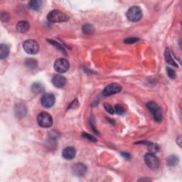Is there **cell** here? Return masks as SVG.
I'll return each instance as SVG.
<instances>
[{
    "label": "cell",
    "instance_id": "30",
    "mask_svg": "<svg viewBox=\"0 0 182 182\" xmlns=\"http://www.w3.org/2000/svg\"><path fill=\"white\" fill-rule=\"evenodd\" d=\"M181 136H179V138L176 140V142H177V143H178V144H179V147H181Z\"/></svg>",
    "mask_w": 182,
    "mask_h": 182
},
{
    "label": "cell",
    "instance_id": "20",
    "mask_svg": "<svg viewBox=\"0 0 182 182\" xmlns=\"http://www.w3.org/2000/svg\"><path fill=\"white\" fill-rule=\"evenodd\" d=\"M44 88L43 87V85L42 84L38 83H36L33 84L32 87H31V91L35 94H38V93H40L44 91Z\"/></svg>",
    "mask_w": 182,
    "mask_h": 182
},
{
    "label": "cell",
    "instance_id": "25",
    "mask_svg": "<svg viewBox=\"0 0 182 182\" xmlns=\"http://www.w3.org/2000/svg\"><path fill=\"white\" fill-rule=\"evenodd\" d=\"M104 108L105 109V110L108 112L109 114H111V115H113L115 113V109H114L112 106L110 105V104L108 103H105L104 104Z\"/></svg>",
    "mask_w": 182,
    "mask_h": 182
},
{
    "label": "cell",
    "instance_id": "5",
    "mask_svg": "<svg viewBox=\"0 0 182 182\" xmlns=\"http://www.w3.org/2000/svg\"><path fill=\"white\" fill-rule=\"evenodd\" d=\"M37 122L41 127L48 128L50 127L53 124V118L51 115L48 113L42 112L38 115Z\"/></svg>",
    "mask_w": 182,
    "mask_h": 182
},
{
    "label": "cell",
    "instance_id": "18",
    "mask_svg": "<svg viewBox=\"0 0 182 182\" xmlns=\"http://www.w3.org/2000/svg\"><path fill=\"white\" fill-rule=\"evenodd\" d=\"M167 164L169 167H175L179 163V158L176 155H171L167 158Z\"/></svg>",
    "mask_w": 182,
    "mask_h": 182
},
{
    "label": "cell",
    "instance_id": "27",
    "mask_svg": "<svg viewBox=\"0 0 182 182\" xmlns=\"http://www.w3.org/2000/svg\"><path fill=\"white\" fill-rule=\"evenodd\" d=\"M139 40L140 39L138 38H128L125 40V43H126V44H134V43L138 42Z\"/></svg>",
    "mask_w": 182,
    "mask_h": 182
},
{
    "label": "cell",
    "instance_id": "8",
    "mask_svg": "<svg viewBox=\"0 0 182 182\" xmlns=\"http://www.w3.org/2000/svg\"><path fill=\"white\" fill-rule=\"evenodd\" d=\"M122 90L121 85L117 83H111L107 85L102 91V95L104 96H110V95L117 94Z\"/></svg>",
    "mask_w": 182,
    "mask_h": 182
},
{
    "label": "cell",
    "instance_id": "23",
    "mask_svg": "<svg viewBox=\"0 0 182 182\" xmlns=\"http://www.w3.org/2000/svg\"><path fill=\"white\" fill-rule=\"evenodd\" d=\"M114 109H115V112L118 114V115H122V114L125 113V109L121 105H115V108Z\"/></svg>",
    "mask_w": 182,
    "mask_h": 182
},
{
    "label": "cell",
    "instance_id": "31",
    "mask_svg": "<svg viewBox=\"0 0 182 182\" xmlns=\"http://www.w3.org/2000/svg\"><path fill=\"white\" fill-rule=\"evenodd\" d=\"M151 181V180H150V179H140V180H139V181Z\"/></svg>",
    "mask_w": 182,
    "mask_h": 182
},
{
    "label": "cell",
    "instance_id": "7",
    "mask_svg": "<svg viewBox=\"0 0 182 182\" xmlns=\"http://www.w3.org/2000/svg\"><path fill=\"white\" fill-rule=\"evenodd\" d=\"M70 68V63L65 58H58L54 63L55 70L59 73H63L68 70Z\"/></svg>",
    "mask_w": 182,
    "mask_h": 182
},
{
    "label": "cell",
    "instance_id": "3",
    "mask_svg": "<svg viewBox=\"0 0 182 182\" xmlns=\"http://www.w3.org/2000/svg\"><path fill=\"white\" fill-rule=\"evenodd\" d=\"M23 48H24V51L27 53L31 54V55H34V54H36L38 52L39 45L36 41L33 39H28L24 42Z\"/></svg>",
    "mask_w": 182,
    "mask_h": 182
},
{
    "label": "cell",
    "instance_id": "16",
    "mask_svg": "<svg viewBox=\"0 0 182 182\" xmlns=\"http://www.w3.org/2000/svg\"><path fill=\"white\" fill-rule=\"evenodd\" d=\"M15 113L17 117H24L26 114V109L25 107L22 104H19L17 105L15 108Z\"/></svg>",
    "mask_w": 182,
    "mask_h": 182
},
{
    "label": "cell",
    "instance_id": "29",
    "mask_svg": "<svg viewBox=\"0 0 182 182\" xmlns=\"http://www.w3.org/2000/svg\"><path fill=\"white\" fill-rule=\"evenodd\" d=\"M121 154H122V156H124V157L127 159H129L131 157L130 155H129V154L127 153V152H122Z\"/></svg>",
    "mask_w": 182,
    "mask_h": 182
},
{
    "label": "cell",
    "instance_id": "14",
    "mask_svg": "<svg viewBox=\"0 0 182 182\" xmlns=\"http://www.w3.org/2000/svg\"><path fill=\"white\" fill-rule=\"evenodd\" d=\"M29 28H30L29 24L26 21L19 22L17 25V31H19V32H21V33L26 32L27 31H29Z\"/></svg>",
    "mask_w": 182,
    "mask_h": 182
},
{
    "label": "cell",
    "instance_id": "19",
    "mask_svg": "<svg viewBox=\"0 0 182 182\" xmlns=\"http://www.w3.org/2000/svg\"><path fill=\"white\" fill-rule=\"evenodd\" d=\"M82 30H83V32L85 34H88V35H91L94 33L95 31V29L93 27V25L89 24H86L84 25L82 28Z\"/></svg>",
    "mask_w": 182,
    "mask_h": 182
},
{
    "label": "cell",
    "instance_id": "4",
    "mask_svg": "<svg viewBox=\"0 0 182 182\" xmlns=\"http://www.w3.org/2000/svg\"><path fill=\"white\" fill-rule=\"evenodd\" d=\"M127 17L128 20L133 22H136L140 21L141 18L142 17V10L138 6H133L129 8L128 11H127Z\"/></svg>",
    "mask_w": 182,
    "mask_h": 182
},
{
    "label": "cell",
    "instance_id": "22",
    "mask_svg": "<svg viewBox=\"0 0 182 182\" xmlns=\"http://www.w3.org/2000/svg\"><path fill=\"white\" fill-rule=\"evenodd\" d=\"M47 41L50 43V44L53 45L54 47H56L57 49L60 50V51H61V52H62V53H65V49H64V47H63L62 45L60 44H59V43H58V42H55V41H53V40H49V39H48Z\"/></svg>",
    "mask_w": 182,
    "mask_h": 182
},
{
    "label": "cell",
    "instance_id": "17",
    "mask_svg": "<svg viewBox=\"0 0 182 182\" xmlns=\"http://www.w3.org/2000/svg\"><path fill=\"white\" fill-rule=\"evenodd\" d=\"M42 2L40 0H32L29 2V7L33 10L37 11L42 7Z\"/></svg>",
    "mask_w": 182,
    "mask_h": 182
},
{
    "label": "cell",
    "instance_id": "1",
    "mask_svg": "<svg viewBox=\"0 0 182 182\" xmlns=\"http://www.w3.org/2000/svg\"><path fill=\"white\" fill-rule=\"evenodd\" d=\"M146 106L148 110L152 114L154 120L157 122H161V120L163 119L162 112H161V108H159L158 105L156 102L150 101L147 102Z\"/></svg>",
    "mask_w": 182,
    "mask_h": 182
},
{
    "label": "cell",
    "instance_id": "11",
    "mask_svg": "<svg viewBox=\"0 0 182 182\" xmlns=\"http://www.w3.org/2000/svg\"><path fill=\"white\" fill-rule=\"evenodd\" d=\"M76 154V151L75 148L73 147H66L62 151L63 157L67 159V160H71V159L75 158Z\"/></svg>",
    "mask_w": 182,
    "mask_h": 182
},
{
    "label": "cell",
    "instance_id": "21",
    "mask_svg": "<svg viewBox=\"0 0 182 182\" xmlns=\"http://www.w3.org/2000/svg\"><path fill=\"white\" fill-rule=\"evenodd\" d=\"M25 64H26V67L28 68H30V69H34V68L37 67V61H36L35 59L28 58L26 59V61H25Z\"/></svg>",
    "mask_w": 182,
    "mask_h": 182
},
{
    "label": "cell",
    "instance_id": "13",
    "mask_svg": "<svg viewBox=\"0 0 182 182\" xmlns=\"http://www.w3.org/2000/svg\"><path fill=\"white\" fill-rule=\"evenodd\" d=\"M164 58L165 60L167 62L169 63V65H172V66L174 67H178V65L176 63V61L174 60V58H172V54H171V52L169 51V49H166L165 51H164Z\"/></svg>",
    "mask_w": 182,
    "mask_h": 182
},
{
    "label": "cell",
    "instance_id": "24",
    "mask_svg": "<svg viewBox=\"0 0 182 182\" xmlns=\"http://www.w3.org/2000/svg\"><path fill=\"white\" fill-rule=\"evenodd\" d=\"M167 73L168 76H169L170 78L174 79L175 78H176V72H175V70H173L172 68L167 67Z\"/></svg>",
    "mask_w": 182,
    "mask_h": 182
},
{
    "label": "cell",
    "instance_id": "15",
    "mask_svg": "<svg viewBox=\"0 0 182 182\" xmlns=\"http://www.w3.org/2000/svg\"><path fill=\"white\" fill-rule=\"evenodd\" d=\"M9 53H10V49L8 46L4 44L0 45V58L2 60L6 58L9 56Z\"/></svg>",
    "mask_w": 182,
    "mask_h": 182
},
{
    "label": "cell",
    "instance_id": "9",
    "mask_svg": "<svg viewBox=\"0 0 182 182\" xmlns=\"http://www.w3.org/2000/svg\"><path fill=\"white\" fill-rule=\"evenodd\" d=\"M41 102L44 108H51L55 103V96L51 93H46L42 97Z\"/></svg>",
    "mask_w": 182,
    "mask_h": 182
},
{
    "label": "cell",
    "instance_id": "6",
    "mask_svg": "<svg viewBox=\"0 0 182 182\" xmlns=\"http://www.w3.org/2000/svg\"><path fill=\"white\" fill-rule=\"evenodd\" d=\"M144 161L147 167H149L152 169H158L159 167V164H160L159 159L156 157L153 152H149V153L145 154Z\"/></svg>",
    "mask_w": 182,
    "mask_h": 182
},
{
    "label": "cell",
    "instance_id": "28",
    "mask_svg": "<svg viewBox=\"0 0 182 182\" xmlns=\"http://www.w3.org/2000/svg\"><path fill=\"white\" fill-rule=\"evenodd\" d=\"M1 19L3 22H7L9 20H10V15H9V14L6 12L2 13L1 15Z\"/></svg>",
    "mask_w": 182,
    "mask_h": 182
},
{
    "label": "cell",
    "instance_id": "12",
    "mask_svg": "<svg viewBox=\"0 0 182 182\" xmlns=\"http://www.w3.org/2000/svg\"><path fill=\"white\" fill-rule=\"evenodd\" d=\"M52 83L56 88H63L66 83V79L61 75H56L52 78Z\"/></svg>",
    "mask_w": 182,
    "mask_h": 182
},
{
    "label": "cell",
    "instance_id": "10",
    "mask_svg": "<svg viewBox=\"0 0 182 182\" xmlns=\"http://www.w3.org/2000/svg\"><path fill=\"white\" fill-rule=\"evenodd\" d=\"M86 167L83 163H77L72 167V172L77 176H82L85 174Z\"/></svg>",
    "mask_w": 182,
    "mask_h": 182
},
{
    "label": "cell",
    "instance_id": "26",
    "mask_svg": "<svg viewBox=\"0 0 182 182\" xmlns=\"http://www.w3.org/2000/svg\"><path fill=\"white\" fill-rule=\"evenodd\" d=\"M83 136L84 138L87 139V140H88L89 141H90V142H95L97 141L96 139H95L94 136H93L92 135H89V134L88 133H83Z\"/></svg>",
    "mask_w": 182,
    "mask_h": 182
},
{
    "label": "cell",
    "instance_id": "2",
    "mask_svg": "<svg viewBox=\"0 0 182 182\" xmlns=\"http://www.w3.org/2000/svg\"><path fill=\"white\" fill-rule=\"evenodd\" d=\"M47 19L51 22H64L68 21V17L64 13L61 12V11L53 10L49 13L47 16Z\"/></svg>",
    "mask_w": 182,
    "mask_h": 182
}]
</instances>
